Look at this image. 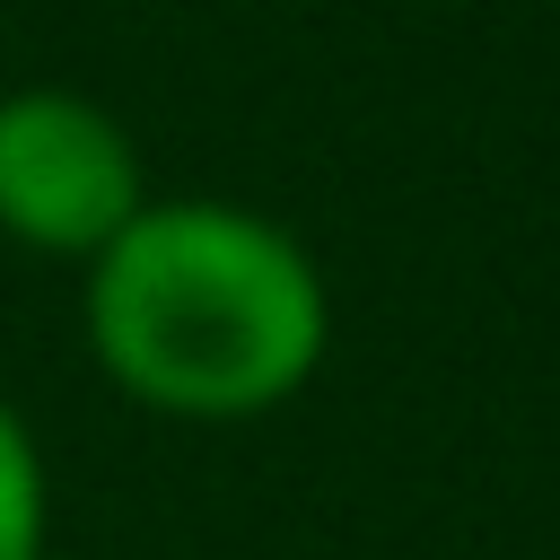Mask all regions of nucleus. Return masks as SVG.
Returning a JSON list of instances; mask_svg holds the SVG:
<instances>
[{
    "label": "nucleus",
    "mask_w": 560,
    "mask_h": 560,
    "mask_svg": "<svg viewBox=\"0 0 560 560\" xmlns=\"http://www.w3.org/2000/svg\"><path fill=\"white\" fill-rule=\"evenodd\" d=\"M52 542V472L26 411L0 394V560H35Z\"/></svg>",
    "instance_id": "obj_3"
},
{
    "label": "nucleus",
    "mask_w": 560,
    "mask_h": 560,
    "mask_svg": "<svg viewBox=\"0 0 560 560\" xmlns=\"http://www.w3.org/2000/svg\"><path fill=\"white\" fill-rule=\"evenodd\" d=\"M149 210L140 140L79 88H0V236L52 262H96Z\"/></svg>",
    "instance_id": "obj_2"
},
{
    "label": "nucleus",
    "mask_w": 560,
    "mask_h": 560,
    "mask_svg": "<svg viewBox=\"0 0 560 560\" xmlns=\"http://www.w3.org/2000/svg\"><path fill=\"white\" fill-rule=\"evenodd\" d=\"M35 560H70V551H52V542H44V551H35Z\"/></svg>",
    "instance_id": "obj_4"
},
{
    "label": "nucleus",
    "mask_w": 560,
    "mask_h": 560,
    "mask_svg": "<svg viewBox=\"0 0 560 560\" xmlns=\"http://www.w3.org/2000/svg\"><path fill=\"white\" fill-rule=\"evenodd\" d=\"M79 332L105 385L140 411L262 420L315 385L332 350V280L254 201L149 192L79 280Z\"/></svg>",
    "instance_id": "obj_1"
}]
</instances>
